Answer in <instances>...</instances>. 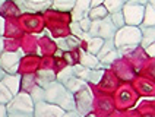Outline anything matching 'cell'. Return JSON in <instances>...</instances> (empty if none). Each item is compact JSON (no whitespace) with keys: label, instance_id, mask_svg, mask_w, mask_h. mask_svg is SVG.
<instances>
[{"label":"cell","instance_id":"cell-29","mask_svg":"<svg viewBox=\"0 0 155 117\" xmlns=\"http://www.w3.org/2000/svg\"><path fill=\"white\" fill-rule=\"evenodd\" d=\"M61 117H81V114L78 113L76 110H73V111H68V113L64 111V114H63Z\"/></svg>","mask_w":155,"mask_h":117},{"label":"cell","instance_id":"cell-30","mask_svg":"<svg viewBox=\"0 0 155 117\" xmlns=\"http://www.w3.org/2000/svg\"><path fill=\"white\" fill-rule=\"evenodd\" d=\"M6 117H34L32 114H16V113H8Z\"/></svg>","mask_w":155,"mask_h":117},{"label":"cell","instance_id":"cell-28","mask_svg":"<svg viewBox=\"0 0 155 117\" xmlns=\"http://www.w3.org/2000/svg\"><path fill=\"white\" fill-rule=\"evenodd\" d=\"M78 24H79L81 29H82L84 32L88 34V31H89V26H91V19H89V18H88V16L82 18V19H81V21H79Z\"/></svg>","mask_w":155,"mask_h":117},{"label":"cell","instance_id":"cell-2","mask_svg":"<svg viewBox=\"0 0 155 117\" xmlns=\"http://www.w3.org/2000/svg\"><path fill=\"white\" fill-rule=\"evenodd\" d=\"M116 32H117V29L114 28V25L111 24L110 18L107 15L104 19L91 21V26H89L88 35H89L91 38L98 37V38H101V40H113Z\"/></svg>","mask_w":155,"mask_h":117},{"label":"cell","instance_id":"cell-31","mask_svg":"<svg viewBox=\"0 0 155 117\" xmlns=\"http://www.w3.org/2000/svg\"><path fill=\"white\" fill-rule=\"evenodd\" d=\"M104 3V0H91V8H95V6H101Z\"/></svg>","mask_w":155,"mask_h":117},{"label":"cell","instance_id":"cell-40","mask_svg":"<svg viewBox=\"0 0 155 117\" xmlns=\"http://www.w3.org/2000/svg\"><path fill=\"white\" fill-rule=\"evenodd\" d=\"M10 2H16V0H10Z\"/></svg>","mask_w":155,"mask_h":117},{"label":"cell","instance_id":"cell-8","mask_svg":"<svg viewBox=\"0 0 155 117\" xmlns=\"http://www.w3.org/2000/svg\"><path fill=\"white\" fill-rule=\"evenodd\" d=\"M89 9H91V0H75V6L72 9L73 22H79L82 18L88 16Z\"/></svg>","mask_w":155,"mask_h":117},{"label":"cell","instance_id":"cell-1","mask_svg":"<svg viewBox=\"0 0 155 117\" xmlns=\"http://www.w3.org/2000/svg\"><path fill=\"white\" fill-rule=\"evenodd\" d=\"M44 101L54 104L57 107H60L64 111H73L75 110V98L73 94H70L64 85H61L60 82H54L48 88L44 89Z\"/></svg>","mask_w":155,"mask_h":117},{"label":"cell","instance_id":"cell-6","mask_svg":"<svg viewBox=\"0 0 155 117\" xmlns=\"http://www.w3.org/2000/svg\"><path fill=\"white\" fill-rule=\"evenodd\" d=\"M75 110L79 114H89V111L92 110V92L85 85L81 91H78L75 95Z\"/></svg>","mask_w":155,"mask_h":117},{"label":"cell","instance_id":"cell-26","mask_svg":"<svg viewBox=\"0 0 155 117\" xmlns=\"http://www.w3.org/2000/svg\"><path fill=\"white\" fill-rule=\"evenodd\" d=\"M31 100L34 101V104H37V102H41V101H44V89L43 88H40L38 85L35 86L34 89H32V92H31Z\"/></svg>","mask_w":155,"mask_h":117},{"label":"cell","instance_id":"cell-15","mask_svg":"<svg viewBox=\"0 0 155 117\" xmlns=\"http://www.w3.org/2000/svg\"><path fill=\"white\" fill-rule=\"evenodd\" d=\"M126 3L127 0H104L103 6L107 9L108 13H116V12H120Z\"/></svg>","mask_w":155,"mask_h":117},{"label":"cell","instance_id":"cell-37","mask_svg":"<svg viewBox=\"0 0 155 117\" xmlns=\"http://www.w3.org/2000/svg\"><path fill=\"white\" fill-rule=\"evenodd\" d=\"M5 2H6V0H0V8L3 6V3H5Z\"/></svg>","mask_w":155,"mask_h":117},{"label":"cell","instance_id":"cell-4","mask_svg":"<svg viewBox=\"0 0 155 117\" xmlns=\"http://www.w3.org/2000/svg\"><path fill=\"white\" fill-rule=\"evenodd\" d=\"M8 113H16V114H34V101L31 100V97L21 92L16 94L6 105Z\"/></svg>","mask_w":155,"mask_h":117},{"label":"cell","instance_id":"cell-36","mask_svg":"<svg viewBox=\"0 0 155 117\" xmlns=\"http://www.w3.org/2000/svg\"><path fill=\"white\" fill-rule=\"evenodd\" d=\"M3 51V38L0 37V53Z\"/></svg>","mask_w":155,"mask_h":117},{"label":"cell","instance_id":"cell-34","mask_svg":"<svg viewBox=\"0 0 155 117\" xmlns=\"http://www.w3.org/2000/svg\"><path fill=\"white\" fill-rule=\"evenodd\" d=\"M5 34V21H3V18L0 16V37Z\"/></svg>","mask_w":155,"mask_h":117},{"label":"cell","instance_id":"cell-14","mask_svg":"<svg viewBox=\"0 0 155 117\" xmlns=\"http://www.w3.org/2000/svg\"><path fill=\"white\" fill-rule=\"evenodd\" d=\"M63 85H64V88H66L70 94H76L78 91H81V89L85 86L86 82L82 81V79H79V78H76V76H73V78H70L69 81Z\"/></svg>","mask_w":155,"mask_h":117},{"label":"cell","instance_id":"cell-39","mask_svg":"<svg viewBox=\"0 0 155 117\" xmlns=\"http://www.w3.org/2000/svg\"><path fill=\"white\" fill-rule=\"evenodd\" d=\"M148 2H149V3H154V0H148Z\"/></svg>","mask_w":155,"mask_h":117},{"label":"cell","instance_id":"cell-20","mask_svg":"<svg viewBox=\"0 0 155 117\" xmlns=\"http://www.w3.org/2000/svg\"><path fill=\"white\" fill-rule=\"evenodd\" d=\"M119 57H120V56H119V53H117V50L114 48V50H111L110 53H107L104 57L100 59V65H101L103 67H108L111 63H114Z\"/></svg>","mask_w":155,"mask_h":117},{"label":"cell","instance_id":"cell-32","mask_svg":"<svg viewBox=\"0 0 155 117\" xmlns=\"http://www.w3.org/2000/svg\"><path fill=\"white\" fill-rule=\"evenodd\" d=\"M6 114H8V110H6V107H5L3 104H0V117H6Z\"/></svg>","mask_w":155,"mask_h":117},{"label":"cell","instance_id":"cell-19","mask_svg":"<svg viewBox=\"0 0 155 117\" xmlns=\"http://www.w3.org/2000/svg\"><path fill=\"white\" fill-rule=\"evenodd\" d=\"M72 70H73V76H76L82 81H88L89 78V73H91V69L82 66V65H76V66H72Z\"/></svg>","mask_w":155,"mask_h":117},{"label":"cell","instance_id":"cell-7","mask_svg":"<svg viewBox=\"0 0 155 117\" xmlns=\"http://www.w3.org/2000/svg\"><path fill=\"white\" fill-rule=\"evenodd\" d=\"M24 12H44L51 8V0H16Z\"/></svg>","mask_w":155,"mask_h":117},{"label":"cell","instance_id":"cell-38","mask_svg":"<svg viewBox=\"0 0 155 117\" xmlns=\"http://www.w3.org/2000/svg\"><path fill=\"white\" fill-rule=\"evenodd\" d=\"M85 117H95V116H94V114H86Z\"/></svg>","mask_w":155,"mask_h":117},{"label":"cell","instance_id":"cell-22","mask_svg":"<svg viewBox=\"0 0 155 117\" xmlns=\"http://www.w3.org/2000/svg\"><path fill=\"white\" fill-rule=\"evenodd\" d=\"M70 78H73V70H72V66L66 67V69H63L61 72H59V73L56 75V81H57V82H60V84L63 85V84H66Z\"/></svg>","mask_w":155,"mask_h":117},{"label":"cell","instance_id":"cell-17","mask_svg":"<svg viewBox=\"0 0 155 117\" xmlns=\"http://www.w3.org/2000/svg\"><path fill=\"white\" fill-rule=\"evenodd\" d=\"M51 6L56 10H60V12H68L72 10L75 6V0H51Z\"/></svg>","mask_w":155,"mask_h":117},{"label":"cell","instance_id":"cell-3","mask_svg":"<svg viewBox=\"0 0 155 117\" xmlns=\"http://www.w3.org/2000/svg\"><path fill=\"white\" fill-rule=\"evenodd\" d=\"M114 47L119 48L123 45H136L140 42V29L135 26H123L120 29H117V32L113 38Z\"/></svg>","mask_w":155,"mask_h":117},{"label":"cell","instance_id":"cell-27","mask_svg":"<svg viewBox=\"0 0 155 117\" xmlns=\"http://www.w3.org/2000/svg\"><path fill=\"white\" fill-rule=\"evenodd\" d=\"M69 28H70V31H72V35H75V37H76V38H79V40H82V38L86 35V34L81 29V26H79V24H78V22H73V21H72Z\"/></svg>","mask_w":155,"mask_h":117},{"label":"cell","instance_id":"cell-13","mask_svg":"<svg viewBox=\"0 0 155 117\" xmlns=\"http://www.w3.org/2000/svg\"><path fill=\"white\" fill-rule=\"evenodd\" d=\"M155 16H154V3H147L143 10V19L139 26H154Z\"/></svg>","mask_w":155,"mask_h":117},{"label":"cell","instance_id":"cell-9","mask_svg":"<svg viewBox=\"0 0 155 117\" xmlns=\"http://www.w3.org/2000/svg\"><path fill=\"white\" fill-rule=\"evenodd\" d=\"M79 42H81V40L76 38L75 35H68V37H63V38H57V40H56V44L59 45V48L63 51H66V53L78 48Z\"/></svg>","mask_w":155,"mask_h":117},{"label":"cell","instance_id":"cell-33","mask_svg":"<svg viewBox=\"0 0 155 117\" xmlns=\"http://www.w3.org/2000/svg\"><path fill=\"white\" fill-rule=\"evenodd\" d=\"M145 50H147V53L148 54H149V56H151V57H154V44H151V45H148L147 48H145Z\"/></svg>","mask_w":155,"mask_h":117},{"label":"cell","instance_id":"cell-11","mask_svg":"<svg viewBox=\"0 0 155 117\" xmlns=\"http://www.w3.org/2000/svg\"><path fill=\"white\" fill-rule=\"evenodd\" d=\"M2 84L5 85L6 88L9 89V92L15 97L18 92H19V76L18 75H5V78L2 79Z\"/></svg>","mask_w":155,"mask_h":117},{"label":"cell","instance_id":"cell-24","mask_svg":"<svg viewBox=\"0 0 155 117\" xmlns=\"http://www.w3.org/2000/svg\"><path fill=\"white\" fill-rule=\"evenodd\" d=\"M104 75V70L103 69H91V73H89V78L86 82H91V84H98L101 81V78Z\"/></svg>","mask_w":155,"mask_h":117},{"label":"cell","instance_id":"cell-10","mask_svg":"<svg viewBox=\"0 0 155 117\" xmlns=\"http://www.w3.org/2000/svg\"><path fill=\"white\" fill-rule=\"evenodd\" d=\"M56 82V73L53 72V70H40L38 72V75H37V85L40 86V88H48L51 84Z\"/></svg>","mask_w":155,"mask_h":117},{"label":"cell","instance_id":"cell-23","mask_svg":"<svg viewBox=\"0 0 155 117\" xmlns=\"http://www.w3.org/2000/svg\"><path fill=\"white\" fill-rule=\"evenodd\" d=\"M116 47H114V41L113 40H104V44L103 47H101V50L98 51V54H97V59L100 60L101 57H104L107 53H110L111 50H114Z\"/></svg>","mask_w":155,"mask_h":117},{"label":"cell","instance_id":"cell-12","mask_svg":"<svg viewBox=\"0 0 155 117\" xmlns=\"http://www.w3.org/2000/svg\"><path fill=\"white\" fill-rule=\"evenodd\" d=\"M81 65L88 67V69H98V67H103L100 65V60L97 59V56L89 54V53H86V51H81Z\"/></svg>","mask_w":155,"mask_h":117},{"label":"cell","instance_id":"cell-21","mask_svg":"<svg viewBox=\"0 0 155 117\" xmlns=\"http://www.w3.org/2000/svg\"><path fill=\"white\" fill-rule=\"evenodd\" d=\"M108 18H110V21H111V24L114 25L116 29H120V28H123V26L126 25L121 10L120 12H116V13H108Z\"/></svg>","mask_w":155,"mask_h":117},{"label":"cell","instance_id":"cell-35","mask_svg":"<svg viewBox=\"0 0 155 117\" xmlns=\"http://www.w3.org/2000/svg\"><path fill=\"white\" fill-rule=\"evenodd\" d=\"M5 75H6V72H5V69H2V67H0V82H2V79L5 78Z\"/></svg>","mask_w":155,"mask_h":117},{"label":"cell","instance_id":"cell-18","mask_svg":"<svg viewBox=\"0 0 155 117\" xmlns=\"http://www.w3.org/2000/svg\"><path fill=\"white\" fill-rule=\"evenodd\" d=\"M103 44H104V40L98 38V37L89 38V40H88V51H86V53H89V54H94V56H97V54H98V51L101 50Z\"/></svg>","mask_w":155,"mask_h":117},{"label":"cell","instance_id":"cell-25","mask_svg":"<svg viewBox=\"0 0 155 117\" xmlns=\"http://www.w3.org/2000/svg\"><path fill=\"white\" fill-rule=\"evenodd\" d=\"M13 98V95L9 92V89L0 82V104H8Z\"/></svg>","mask_w":155,"mask_h":117},{"label":"cell","instance_id":"cell-16","mask_svg":"<svg viewBox=\"0 0 155 117\" xmlns=\"http://www.w3.org/2000/svg\"><path fill=\"white\" fill-rule=\"evenodd\" d=\"M108 15L107 9L104 8L103 5L101 6H95V8H91L89 12H88V18L91 21H100V19H104V18Z\"/></svg>","mask_w":155,"mask_h":117},{"label":"cell","instance_id":"cell-5","mask_svg":"<svg viewBox=\"0 0 155 117\" xmlns=\"http://www.w3.org/2000/svg\"><path fill=\"white\" fill-rule=\"evenodd\" d=\"M143 10H145V6H142V5L126 3L121 9L124 24H127L129 26H139L143 19Z\"/></svg>","mask_w":155,"mask_h":117}]
</instances>
